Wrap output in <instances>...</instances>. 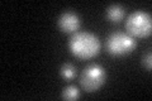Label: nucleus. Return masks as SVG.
<instances>
[{
  "instance_id": "nucleus-1",
  "label": "nucleus",
  "mask_w": 152,
  "mask_h": 101,
  "mask_svg": "<svg viewBox=\"0 0 152 101\" xmlns=\"http://www.w3.org/2000/svg\"><path fill=\"white\" fill-rule=\"evenodd\" d=\"M100 41L90 32H76L69 41L71 53L81 60H90L100 52Z\"/></svg>"
},
{
  "instance_id": "nucleus-2",
  "label": "nucleus",
  "mask_w": 152,
  "mask_h": 101,
  "mask_svg": "<svg viewBox=\"0 0 152 101\" xmlns=\"http://www.w3.org/2000/svg\"><path fill=\"white\" fill-rule=\"evenodd\" d=\"M126 29L128 34L137 38L148 37L152 32V20L150 13L136 10L128 15L126 20Z\"/></svg>"
},
{
  "instance_id": "nucleus-3",
  "label": "nucleus",
  "mask_w": 152,
  "mask_h": 101,
  "mask_svg": "<svg viewBox=\"0 0 152 101\" xmlns=\"http://www.w3.org/2000/svg\"><path fill=\"white\" fill-rule=\"evenodd\" d=\"M107 81V72L104 67L96 63L86 66L80 75V85L86 92L98 91Z\"/></svg>"
},
{
  "instance_id": "nucleus-4",
  "label": "nucleus",
  "mask_w": 152,
  "mask_h": 101,
  "mask_svg": "<svg viewBox=\"0 0 152 101\" xmlns=\"http://www.w3.org/2000/svg\"><path fill=\"white\" fill-rule=\"evenodd\" d=\"M105 47L107 51L113 56H124L136 49L137 42L134 37L129 36L128 33L114 32L107 38Z\"/></svg>"
},
{
  "instance_id": "nucleus-5",
  "label": "nucleus",
  "mask_w": 152,
  "mask_h": 101,
  "mask_svg": "<svg viewBox=\"0 0 152 101\" xmlns=\"http://www.w3.org/2000/svg\"><path fill=\"white\" fill-rule=\"evenodd\" d=\"M57 23H58L60 29L64 33H76L81 22H80V18L76 13L65 12L60 15Z\"/></svg>"
},
{
  "instance_id": "nucleus-6",
  "label": "nucleus",
  "mask_w": 152,
  "mask_h": 101,
  "mask_svg": "<svg viewBox=\"0 0 152 101\" xmlns=\"http://www.w3.org/2000/svg\"><path fill=\"white\" fill-rule=\"evenodd\" d=\"M126 15V10L124 8L119 4H112L107 8V18L113 23H118L121 22Z\"/></svg>"
},
{
  "instance_id": "nucleus-7",
  "label": "nucleus",
  "mask_w": 152,
  "mask_h": 101,
  "mask_svg": "<svg viewBox=\"0 0 152 101\" xmlns=\"http://www.w3.org/2000/svg\"><path fill=\"white\" fill-rule=\"evenodd\" d=\"M80 97V90L76 86H67L62 90V99L72 101V100H77Z\"/></svg>"
},
{
  "instance_id": "nucleus-8",
  "label": "nucleus",
  "mask_w": 152,
  "mask_h": 101,
  "mask_svg": "<svg viewBox=\"0 0 152 101\" xmlns=\"http://www.w3.org/2000/svg\"><path fill=\"white\" fill-rule=\"evenodd\" d=\"M61 76L65 78V80H72L76 75V68L74 65L71 63H65L62 67H61Z\"/></svg>"
},
{
  "instance_id": "nucleus-9",
  "label": "nucleus",
  "mask_w": 152,
  "mask_h": 101,
  "mask_svg": "<svg viewBox=\"0 0 152 101\" xmlns=\"http://www.w3.org/2000/svg\"><path fill=\"white\" fill-rule=\"evenodd\" d=\"M142 65H143L148 71L152 68V54H151V52L146 53L143 57H142Z\"/></svg>"
}]
</instances>
